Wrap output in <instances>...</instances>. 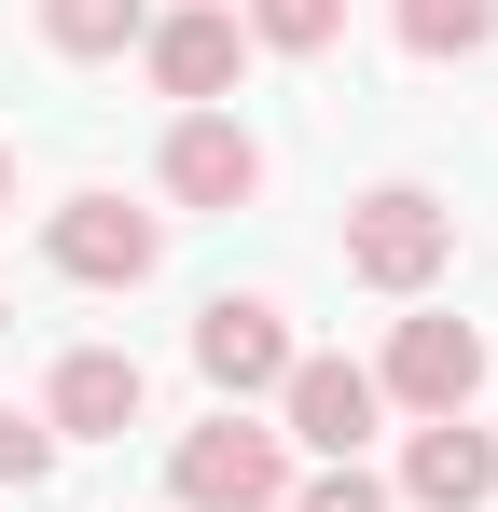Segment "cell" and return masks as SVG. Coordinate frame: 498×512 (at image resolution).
Listing matches in <instances>:
<instances>
[{
    "label": "cell",
    "instance_id": "8",
    "mask_svg": "<svg viewBox=\"0 0 498 512\" xmlns=\"http://www.w3.org/2000/svg\"><path fill=\"white\" fill-rule=\"evenodd\" d=\"M194 374H208L222 402H249V388H277V374H291V319H277L263 291H222V305L194 319Z\"/></svg>",
    "mask_w": 498,
    "mask_h": 512
},
{
    "label": "cell",
    "instance_id": "1",
    "mask_svg": "<svg viewBox=\"0 0 498 512\" xmlns=\"http://www.w3.org/2000/svg\"><path fill=\"white\" fill-rule=\"evenodd\" d=\"M443 263H457V208H443L429 180H374V194L346 208V277H360V291H402L415 305Z\"/></svg>",
    "mask_w": 498,
    "mask_h": 512
},
{
    "label": "cell",
    "instance_id": "4",
    "mask_svg": "<svg viewBox=\"0 0 498 512\" xmlns=\"http://www.w3.org/2000/svg\"><path fill=\"white\" fill-rule=\"evenodd\" d=\"M471 388H485V333H471V319H402V333H388V374H374V402L471 416Z\"/></svg>",
    "mask_w": 498,
    "mask_h": 512
},
{
    "label": "cell",
    "instance_id": "13",
    "mask_svg": "<svg viewBox=\"0 0 498 512\" xmlns=\"http://www.w3.org/2000/svg\"><path fill=\"white\" fill-rule=\"evenodd\" d=\"M249 42H277V56H332V42H346V0H249Z\"/></svg>",
    "mask_w": 498,
    "mask_h": 512
},
{
    "label": "cell",
    "instance_id": "16",
    "mask_svg": "<svg viewBox=\"0 0 498 512\" xmlns=\"http://www.w3.org/2000/svg\"><path fill=\"white\" fill-rule=\"evenodd\" d=\"M0 208H14V153H0Z\"/></svg>",
    "mask_w": 498,
    "mask_h": 512
},
{
    "label": "cell",
    "instance_id": "11",
    "mask_svg": "<svg viewBox=\"0 0 498 512\" xmlns=\"http://www.w3.org/2000/svg\"><path fill=\"white\" fill-rule=\"evenodd\" d=\"M139 28H153V0H42V42L56 56H125Z\"/></svg>",
    "mask_w": 498,
    "mask_h": 512
},
{
    "label": "cell",
    "instance_id": "14",
    "mask_svg": "<svg viewBox=\"0 0 498 512\" xmlns=\"http://www.w3.org/2000/svg\"><path fill=\"white\" fill-rule=\"evenodd\" d=\"M277 512H388V485H374V471L346 457V471H319V485H291Z\"/></svg>",
    "mask_w": 498,
    "mask_h": 512
},
{
    "label": "cell",
    "instance_id": "6",
    "mask_svg": "<svg viewBox=\"0 0 498 512\" xmlns=\"http://www.w3.org/2000/svg\"><path fill=\"white\" fill-rule=\"evenodd\" d=\"M153 208H125V194H70L56 208V277H83V291H139L153 277Z\"/></svg>",
    "mask_w": 498,
    "mask_h": 512
},
{
    "label": "cell",
    "instance_id": "9",
    "mask_svg": "<svg viewBox=\"0 0 498 512\" xmlns=\"http://www.w3.org/2000/svg\"><path fill=\"white\" fill-rule=\"evenodd\" d=\"M402 499L415 512H471V499H498V443L471 416H415V443H402Z\"/></svg>",
    "mask_w": 498,
    "mask_h": 512
},
{
    "label": "cell",
    "instance_id": "5",
    "mask_svg": "<svg viewBox=\"0 0 498 512\" xmlns=\"http://www.w3.org/2000/svg\"><path fill=\"white\" fill-rule=\"evenodd\" d=\"M139 56H153V84L180 97V111H222L236 70H249V28L222 0H194V14H153V28H139Z\"/></svg>",
    "mask_w": 498,
    "mask_h": 512
},
{
    "label": "cell",
    "instance_id": "12",
    "mask_svg": "<svg viewBox=\"0 0 498 512\" xmlns=\"http://www.w3.org/2000/svg\"><path fill=\"white\" fill-rule=\"evenodd\" d=\"M402 42H415V56H485L498 0H402Z\"/></svg>",
    "mask_w": 498,
    "mask_h": 512
},
{
    "label": "cell",
    "instance_id": "15",
    "mask_svg": "<svg viewBox=\"0 0 498 512\" xmlns=\"http://www.w3.org/2000/svg\"><path fill=\"white\" fill-rule=\"evenodd\" d=\"M56 471V429L42 416H0V485H42Z\"/></svg>",
    "mask_w": 498,
    "mask_h": 512
},
{
    "label": "cell",
    "instance_id": "7",
    "mask_svg": "<svg viewBox=\"0 0 498 512\" xmlns=\"http://www.w3.org/2000/svg\"><path fill=\"white\" fill-rule=\"evenodd\" d=\"M166 194L180 208H249L263 194V139H249L236 111H180L166 125Z\"/></svg>",
    "mask_w": 498,
    "mask_h": 512
},
{
    "label": "cell",
    "instance_id": "3",
    "mask_svg": "<svg viewBox=\"0 0 498 512\" xmlns=\"http://www.w3.org/2000/svg\"><path fill=\"white\" fill-rule=\"evenodd\" d=\"M374 416H388V402H374L360 360H291V374H277V443H305V457H332V471L374 443Z\"/></svg>",
    "mask_w": 498,
    "mask_h": 512
},
{
    "label": "cell",
    "instance_id": "2",
    "mask_svg": "<svg viewBox=\"0 0 498 512\" xmlns=\"http://www.w3.org/2000/svg\"><path fill=\"white\" fill-rule=\"evenodd\" d=\"M166 485H180V512H277L291 499V443L263 416H208V429H180Z\"/></svg>",
    "mask_w": 498,
    "mask_h": 512
},
{
    "label": "cell",
    "instance_id": "17",
    "mask_svg": "<svg viewBox=\"0 0 498 512\" xmlns=\"http://www.w3.org/2000/svg\"><path fill=\"white\" fill-rule=\"evenodd\" d=\"M0 319H14V305H0Z\"/></svg>",
    "mask_w": 498,
    "mask_h": 512
},
{
    "label": "cell",
    "instance_id": "10",
    "mask_svg": "<svg viewBox=\"0 0 498 512\" xmlns=\"http://www.w3.org/2000/svg\"><path fill=\"white\" fill-rule=\"evenodd\" d=\"M42 429H70V443H125V429H139V360H125V346H70Z\"/></svg>",
    "mask_w": 498,
    "mask_h": 512
}]
</instances>
